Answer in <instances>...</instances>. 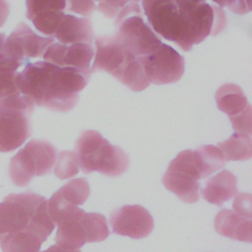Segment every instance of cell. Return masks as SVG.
I'll return each instance as SVG.
<instances>
[{
    "label": "cell",
    "mask_w": 252,
    "mask_h": 252,
    "mask_svg": "<svg viewBox=\"0 0 252 252\" xmlns=\"http://www.w3.org/2000/svg\"><path fill=\"white\" fill-rule=\"evenodd\" d=\"M143 7L153 31L175 42L184 51L224 27L222 9L206 2L185 0H146Z\"/></svg>",
    "instance_id": "cell-1"
},
{
    "label": "cell",
    "mask_w": 252,
    "mask_h": 252,
    "mask_svg": "<svg viewBox=\"0 0 252 252\" xmlns=\"http://www.w3.org/2000/svg\"><path fill=\"white\" fill-rule=\"evenodd\" d=\"M89 79V76L76 69L36 61L17 73L15 85L19 94L29 97L34 105L68 111L76 105L79 93L86 87Z\"/></svg>",
    "instance_id": "cell-2"
},
{
    "label": "cell",
    "mask_w": 252,
    "mask_h": 252,
    "mask_svg": "<svg viewBox=\"0 0 252 252\" xmlns=\"http://www.w3.org/2000/svg\"><path fill=\"white\" fill-rule=\"evenodd\" d=\"M97 70L107 72L135 92L150 85L139 57L113 35H101L95 39L94 61L90 71L92 74Z\"/></svg>",
    "instance_id": "cell-3"
},
{
    "label": "cell",
    "mask_w": 252,
    "mask_h": 252,
    "mask_svg": "<svg viewBox=\"0 0 252 252\" xmlns=\"http://www.w3.org/2000/svg\"><path fill=\"white\" fill-rule=\"evenodd\" d=\"M75 152L84 173L98 171L115 177L124 173L129 166V158L124 151L111 145L97 131L86 130L77 139Z\"/></svg>",
    "instance_id": "cell-4"
},
{
    "label": "cell",
    "mask_w": 252,
    "mask_h": 252,
    "mask_svg": "<svg viewBox=\"0 0 252 252\" xmlns=\"http://www.w3.org/2000/svg\"><path fill=\"white\" fill-rule=\"evenodd\" d=\"M33 109V102L21 94L0 98V152L18 149L31 136Z\"/></svg>",
    "instance_id": "cell-5"
},
{
    "label": "cell",
    "mask_w": 252,
    "mask_h": 252,
    "mask_svg": "<svg viewBox=\"0 0 252 252\" xmlns=\"http://www.w3.org/2000/svg\"><path fill=\"white\" fill-rule=\"evenodd\" d=\"M57 158L56 149L47 141L32 139L11 159L9 175L17 186H26L34 176L50 173Z\"/></svg>",
    "instance_id": "cell-6"
},
{
    "label": "cell",
    "mask_w": 252,
    "mask_h": 252,
    "mask_svg": "<svg viewBox=\"0 0 252 252\" xmlns=\"http://www.w3.org/2000/svg\"><path fill=\"white\" fill-rule=\"evenodd\" d=\"M43 200L32 192L8 195L0 203V238L27 229Z\"/></svg>",
    "instance_id": "cell-7"
},
{
    "label": "cell",
    "mask_w": 252,
    "mask_h": 252,
    "mask_svg": "<svg viewBox=\"0 0 252 252\" xmlns=\"http://www.w3.org/2000/svg\"><path fill=\"white\" fill-rule=\"evenodd\" d=\"M150 83L155 85L177 82L184 74V58L169 45L161 43L154 52L139 57Z\"/></svg>",
    "instance_id": "cell-8"
},
{
    "label": "cell",
    "mask_w": 252,
    "mask_h": 252,
    "mask_svg": "<svg viewBox=\"0 0 252 252\" xmlns=\"http://www.w3.org/2000/svg\"><path fill=\"white\" fill-rule=\"evenodd\" d=\"M114 26L113 36L137 57L151 54L161 44L160 38L144 22L143 15L131 14Z\"/></svg>",
    "instance_id": "cell-9"
},
{
    "label": "cell",
    "mask_w": 252,
    "mask_h": 252,
    "mask_svg": "<svg viewBox=\"0 0 252 252\" xmlns=\"http://www.w3.org/2000/svg\"><path fill=\"white\" fill-rule=\"evenodd\" d=\"M53 42L54 37L39 36L27 24L19 23L6 38L0 53L23 65L29 58L42 56Z\"/></svg>",
    "instance_id": "cell-10"
},
{
    "label": "cell",
    "mask_w": 252,
    "mask_h": 252,
    "mask_svg": "<svg viewBox=\"0 0 252 252\" xmlns=\"http://www.w3.org/2000/svg\"><path fill=\"white\" fill-rule=\"evenodd\" d=\"M112 231L134 239L147 237L154 228V220L150 212L140 205H126L110 215Z\"/></svg>",
    "instance_id": "cell-11"
},
{
    "label": "cell",
    "mask_w": 252,
    "mask_h": 252,
    "mask_svg": "<svg viewBox=\"0 0 252 252\" xmlns=\"http://www.w3.org/2000/svg\"><path fill=\"white\" fill-rule=\"evenodd\" d=\"M90 196V186L85 178L68 181L47 201L50 219L54 223L64 220L77 205H83Z\"/></svg>",
    "instance_id": "cell-12"
},
{
    "label": "cell",
    "mask_w": 252,
    "mask_h": 252,
    "mask_svg": "<svg viewBox=\"0 0 252 252\" xmlns=\"http://www.w3.org/2000/svg\"><path fill=\"white\" fill-rule=\"evenodd\" d=\"M93 45L87 43H74L64 45L53 42L50 44L42 57L45 62L61 68H73L91 77L90 64L94 57Z\"/></svg>",
    "instance_id": "cell-13"
},
{
    "label": "cell",
    "mask_w": 252,
    "mask_h": 252,
    "mask_svg": "<svg viewBox=\"0 0 252 252\" xmlns=\"http://www.w3.org/2000/svg\"><path fill=\"white\" fill-rule=\"evenodd\" d=\"M27 17L42 33L53 37L63 19L66 1L60 0H28Z\"/></svg>",
    "instance_id": "cell-14"
},
{
    "label": "cell",
    "mask_w": 252,
    "mask_h": 252,
    "mask_svg": "<svg viewBox=\"0 0 252 252\" xmlns=\"http://www.w3.org/2000/svg\"><path fill=\"white\" fill-rule=\"evenodd\" d=\"M54 36L64 45L74 43L92 45L94 41L93 26L88 18H79L74 15L65 14L54 32Z\"/></svg>",
    "instance_id": "cell-15"
},
{
    "label": "cell",
    "mask_w": 252,
    "mask_h": 252,
    "mask_svg": "<svg viewBox=\"0 0 252 252\" xmlns=\"http://www.w3.org/2000/svg\"><path fill=\"white\" fill-rule=\"evenodd\" d=\"M216 231L223 236L234 240L251 242L252 241V221L237 213L223 209L218 213L215 219Z\"/></svg>",
    "instance_id": "cell-16"
},
{
    "label": "cell",
    "mask_w": 252,
    "mask_h": 252,
    "mask_svg": "<svg viewBox=\"0 0 252 252\" xmlns=\"http://www.w3.org/2000/svg\"><path fill=\"white\" fill-rule=\"evenodd\" d=\"M85 211L76 207L63 220L58 223L56 244L67 249H79L86 241V233L82 222Z\"/></svg>",
    "instance_id": "cell-17"
},
{
    "label": "cell",
    "mask_w": 252,
    "mask_h": 252,
    "mask_svg": "<svg viewBox=\"0 0 252 252\" xmlns=\"http://www.w3.org/2000/svg\"><path fill=\"white\" fill-rule=\"evenodd\" d=\"M201 193L209 203L221 206L236 195L237 179L229 170H222L206 182Z\"/></svg>",
    "instance_id": "cell-18"
},
{
    "label": "cell",
    "mask_w": 252,
    "mask_h": 252,
    "mask_svg": "<svg viewBox=\"0 0 252 252\" xmlns=\"http://www.w3.org/2000/svg\"><path fill=\"white\" fill-rule=\"evenodd\" d=\"M161 181L164 187L174 193L181 201L192 204L199 200L200 183L187 174L167 167Z\"/></svg>",
    "instance_id": "cell-19"
},
{
    "label": "cell",
    "mask_w": 252,
    "mask_h": 252,
    "mask_svg": "<svg viewBox=\"0 0 252 252\" xmlns=\"http://www.w3.org/2000/svg\"><path fill=\"white\" fill-rule=\"evenodd\" d=\"M216 101L219 109L229 117L240 114L250 106L242 89L232 83L223 84L218 89Z\"/></svg>",
    "instance_id": "cell-20"
},
{
    "label": "cell",
    "mask_w": 252,
    "mask_h": 252,
    "mask_svg": "<svg viewBox=\"0 0 252 252\" xmlns=\"http://www.w3.org/2000/svg\"><path fill=\"white\" fill-rule=\"evenodd\" d=\"M44 240L32 231L24 229L0 238L3 252H39Z\"/></svg>",
    "instance_id": "cell-21"
},
{
    "label": "cell",
    "mask_w": 252,
    "mask_h": 252,
    "mask_svg": "<svg viewBox=\"0 0 252 252\" xmlns=\"http://www.w3.org/2000/svg\"><path fill=\"white\" fill-rule=\"evenodd\" d=\"M225 160H246L252 156V140L249 135L234 133L228 139L218 143Z\"/></svg>",
    "instance_id": "cell-22"
},
{
    "label": "cell",
    "mask_w": 252,
    "mask_h": 252,
    "mask_svg": "<svg viewBox=\"0 0 252 252\" xmlns=\"http://www.w3.org/2000/svg\"><path fill=\"white\" fill-rule=\"evenodd\" d=\"M82 222L86 233V241L89 243L100 242L109 234L106 219L98 213L85 212L82 218Z\"/></svg>",
    "instance_id": "cell-23"
},
{
    "label": "cell",
    "mask_w": 252,
    "mask_h": 252,
    "mask_svg": "<svg viewBox=\"0 0 252 252\" xmlns=\"http://www.w3.org/2000/svg\"><path fill=\"white\" fill-rule=\"evenodd\" d=\"M80 169L78 155L75 151H62L56 158L54 173L59 179H68L75 176Z\"/></svg>",
    "instance_id": "cell-24"
},
{
    "label": "cell",
    "mask_w": 252,
    "mask_h": 252,
    "mask_svg": "<svg viewBox=\"0 0 252 252\" xmlns=\"http://www.w3.org/2000/svg\"><path fill=\"white\" fill-rule=\"evenodd\" d=\"M230 122L232 124V128L236 133H242L246 135H251L252 133V107L251 105L241 112L240 114L229 117Z\"/></svg>",
    "instance_id": "cell-25"
},
{
    "label": "cell",
    "mask_w": 252,
    "mask_h": 252,
    "mask_svg": "<svg viewBox=\"0 0 252 252\" xmlns=\"http://www.w3.org/2000/svg\"><path fill=\"white\" fill-rule=\"evenodd\" d=\"M233 212L247 219L252 216V196L249 193H239L232 203Z\"/></svg>",
    "instance_id": "cell-26"
},
{
    "label": "cell",
    "mask_w": 252,
    "mask_h": 252,
    "mask_svg": "<svg viewBox=\"0 0 252 252\" xmlns=\"http://www.w3.org/2000/svg\"><path fill=\"white\" fill-rule=\"evenodd\" d=\"M95 10V4L93 1H66L65 11L74 12L85 17H90Z\"/></svg>",
    "instance_id": "cell-27"
},
{
    "label": "cell",
    "mask_w": 252,
    "mask_h": 252,
    "mask_svg": "<svg viewBox=\"0 0 252 252\" xmlns=\"http://www.w3.org/2000/svg\"><path fill=\"white\" fill-rule=\"evenodd\" d=\"M16 75L17 72L11 74H0V98L19 94L15 85Z\"/></svg>",
    "instance_id": "cell-28"
},
{
    "label": "cell",
    "mask_w": 252,
    "mask_h": 252,
    "mask_svg": "<svg viewBox=\"0 0 252 252\" xmlns=\"http://www.w3.org/2000/svg\"><path fill=\"white\" fill-rule=\"evenodd\" d=\"M127 1H100L97 4V9L107 18H116Z\"/></svg>",
    "instance_id": "cell-29"
},
{
    "label": "cell",
    "mask_w": 252,
    "mask_h": 252,
    "mask_svg": "<svg viewBox=\"0 0 252 252\" xmlns=\"http://www.w3.org/2000/svg\"><path fill=\"white\" fill-rule=\"evenodd\" d=\"M221 6H227L231 11L238 14L247 13L248 10L250 11V7H246V5H250V2L246 1H233V2H218Z\"/></svg>",
    "instance_id": "cell-30"
},
{
    "label": "cell",
    "mask_w": 252,
    "mask_h": 252,
    "mask_svg": "<svg viewBox=\"0 0 252 252\" xmlns=\"http://www.w3.org/2000/svg\"><path fill=\"white\" fill-rule=\"evenodd\" d=\"M10 13L9 4L6 1H0V27H3Z\"/></svg>",
    "instance_id": "cell-31"
},
{
    "label": "cell",
    "mask_w": 252,
    "mask_h": 252,
    "mask_svg": "<svg viewBox=\"0 0 252 252\" xmlns=\"http://www.w3.org/2000/svg\"><path fill=\"white\" fill-rule=\"evenodd\" d=\"M42 252H81V251L80 249H67L58 244H54Z\"/></svg>",
    "instance_id": "cell-32"
},
{
    "label": "cell",
    "mask_w": 252,
    "mask_h": 252,
    "mask_svg": "<svg viewBox=\"0 0 252 252\" xmlns=\"http://www.w3.org/2000/svg\"><path fill=\"white\" fill-rule=\"evenodd\" d=\"M5 41H6V34L3 32H0V51H1Z\"/></svg>",
    "instance_id": "cell-33"
}]
</instances>
